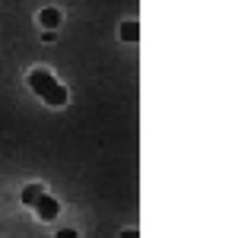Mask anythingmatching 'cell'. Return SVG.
<instances>
[{
  "instance_id": "cell-1",
  "label": "cell",
  "mask_w": 248,
  "mask_h": 238,
  "mask_svg": "<svg viewBox=\"0 0 248 238\" xmlns=\"http://www.w3.org/2000/svg\"><path fill=\"white\" fill-rule=\"evenodd\" d=\"M35 209H38V219H45V223H51V219H58V213H61V203L54 200V197L42 194V197H38V203H35Z\"/></svg>"
},
{
  "instance_id": "cell-8",
  "label": "cell",
  "mask_w": 248,
  "mask_h": 238,
  "mask_svg": "<svg viewBox=\"0 0 248 238\" xmlns=\"http://www.w3.org/2000/svg\"><path fill=\"white\" fill-rule=\"evenodd\" d=\"M121 238H137V232H131V229H127V232H121Z\"/></svg>"
},
{
  "instance_id": "cell-2",
  "label": "cell",
  "mask_w": 248,
  "mask_h": 238,
  "mask_svg": "<svg viewBox=\"0 0 248 238\" xmlns=\"http://www.w3.org/2000/svg\"><path fill=\"white\" fill-rule=\"evenodd\" d=\"M26 79H29V86L35 89L38 95H42L45 89H48V86H51V83H54V76H51V73H48V70H42V67H38V70H29V76H26Z\"/></svg>"
},
{
  "instance_id": "cell-4",
  "label": "cell",
  "mask_w": 248,
  "mask_h": 238,
  "mask_svg": "<svg viewBox=\"0 0 248 238\" xmlns=\"http://www.w3.org/2000/svg\"><path fill=\"white\" fill-rule=\"evenodd\" d=\"M61 19H64V16H61V10H54V7H48V10H42V13H38V22H42L45 29H58Z\"/></svg>"
},
{
  "instance_id": "cell-5",
  "label": "cell",
  "mask_w": 248,
  "mask_h": 238,
  "mask_svg": "<svg viewBox=\"0 0 248 238\" xmlns=\"http://www.w3.org/2000/svg\"><path fill=\"white\" fill-rule=\"evenodd\" d=\"M42 194H45L42 184H29V188H22V203H26V207H35Z\"/></svg>"
},
{
  "instance_id": "cell-6",
  "label": "cell",
  "mask_w": 248,
  "mask_h": 238,
  "mask_svg": "<svg viewBox=\"0 0 248 238\" xmlns=\"http://www.w3.org/2000/svg\"><path fill=\"white\" fill-rule=\"evenodd\" d=\"M140 29H137V22H124L121 26V42H137Z\"/></svg>"
},
{
  "instance_id": "cell-7",
  "label": "cell",
  "mask_w": 248,
  "mask_h": 238,
  "mask_svg": "<svg viewBox=\"0 0 248 238\" xmlns=\"http://www.w3.org/2000/svg\"><path fill=\"white\" fill-rule=\"evenodd\" d=\"M54 238H80V232H77V229H61Z\"/></svg>"
},
{
  "instance_id": "cell-3",
  "label": "cell",
  "mask_w": 248,
  "mask_h": 238,
  "mask_svg": "<svg viewBox=\"0 0 248 238\" xmlns=\"http://www.w3.org/2000/svg\"><path fill=\"white\" fill-rule=\"evenodd\" d=\"M42 99L48 102V105H54V108H61V105H67V89L61 86L58 79H54L51 86H48V89H45V92H42Z\"/></svg>"
}]
</instances>
